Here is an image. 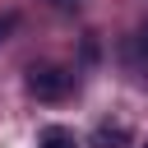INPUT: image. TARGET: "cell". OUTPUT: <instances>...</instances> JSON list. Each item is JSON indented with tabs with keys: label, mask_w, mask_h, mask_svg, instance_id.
<instances>
[{
	"label": "cell",
	"mask_w": 148,
	"mask_h": 148,
	"mask_svg": "<svg viewBox=\"0 0 148 148\" xmlns=\"http://www.w3.org/2000/svg\"><path fill=\"white\" fill-rule=\"evenodd\" d=\"M69 83H74V74L60 69V65H32L28 69V92L37 102H60L69 92Z\"/></svg>",
	"instance_id": "6da1fadb"
},
{
	"label": "cell",
	"mask_w": 148,
	"mask_h": 148,
	"mask_svg": "<svg viewBox=\"0 0 148 148\" xmlns=\"http://www.w3.org/2000/svg\"><path fill=\"white\" fill-rule=\"evenodd\" d=\"M120 143H130V130L125 125H102L92 134V148H120Z\"/></svg>",
	"instance_id": "7a4b0ae2"
},
{
	"label": "cell",
	"mask_w": 148,
	"mask_h": 148,
	"mask_svg": "<svg viewBox=\"0 0 148 148\" xmlns=\"http://www.w3.org/2000/svg\"><path fill=\"white\" fill-rule=\"evenodd\" d=\"M42 148H74V134L60 130V125H46L42 130Z\"/></svg>",
	"instance_id": "3957f363"
},
{
	"label": "cell",
	"mask_w": 148,
	"mask_h": 148,
	"mask_svg": "<svg viewBox=\"0 0 148 148\" xmlns=\"http://www.w3.org/2000/svg\"><path fill=\"white\" fill-rule=\"evenodd\" d=\"M139 56H148V23L139 28Z\"/></svg>",
	"instance_id": "277c9868"
},
{
	"label": "cell",
	"mask_w": 148,
	"mask_h": 148,
	"mask_svg": "<svg viewBox=\"0 0 148 148\" xmlns=\"http://www.w3.org/2000/svg\"><path fill=\"white\" fill-rule=\"evenodd\" d=\"M56 5H74V0H56Z\"/></svg>",
	"instance_id": "5b68a950"
}]
</instances>
